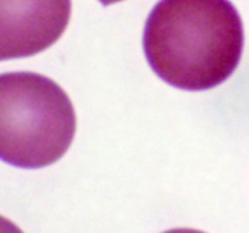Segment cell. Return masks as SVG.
<instances>
[{
    "label": "cell",
    "instance_id": "cell-1",
    "mask_svg": "<svg viewBox=\"0 0 249 233\" xmlns=\"http://www.w3.org/2000/svg\"><path fill=\"white\" fill-rule=\"evenodd\" d=\"M243 24L230 0H160L143 31V51L153 72L187 91L213 89L238 67Z\"/></svg>",
    "mask_w": 249,
    "mask_h": 233
},
{
    "label": "cell",
    "instance_id": "cell-2",
    "mask_svg": "<svg viewBox=\"0 0 249 233\" xmlns=\"http://www.w3.org/2000/svg\"><path fill=\"white\" fill-rule=\"evenodd\" d=\"M77 120L72 101L53 80L33 72L0 77V157L22 169L57 162L68 150Z\"/></svg>",
    "mask_w": 249,
    "mask_h": 233
},
{
    "label": "cell",
    "instance_id": "cell-3",
    "mask_svg": "<svg viewBox=\"0 0 249 233\" xmlns=\"http://www.w3.org/2000/svg\"><path fill=\"white\" fill-rule=\"evenodd\" d=\"M72 0H0V57H29L65 33Z\"/></svg>",
    "mask_w": 249,
    "mask_h": 233
},
{
    "label": "cell",
    "instance_id": "cell-4",
    "mask_svg": "<svg viewBox=\"0 0 249 233\" xmlns=\"http://www.w3.org/2000/svg\"><path fill=\"white\" fill-rule=\"evenodd\" d=\"M100 2H101L104 6H107V5H111V4H114V2H118V1H122V0H99Z\"/></svg>",
    "mask_w": 249,
    "mask_h": 233
}]
</instances>
